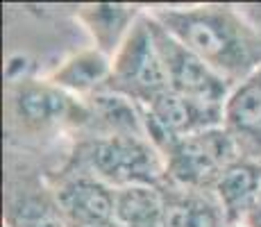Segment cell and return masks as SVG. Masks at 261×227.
I'll use <instances>...</instances> for the list:
<instances>
[{
  "mask_svg": "<svg viewBox=\"0 0 261 227\" xmlns=\"http://www.w3.org/2000/svg\"><path fill=\"white\" fill-rule=\"evenodd\" d=\"M148 14L232 87L261 68V34L237 9L198 5L159 7Z\"/></svg>",
  "mask_w": 261,
  "mask_h": 227,
  "instance_id": "6da1fadb",
  "label": "cell"
},
{
  "mask_svg": "<svg viewBox=\"0 0 261 227\" xmlns=\"http://www.w3.org/2000/svg\"><path fill=\"white\" fill-rule=\"evenodd\" d=\"M77 168L112 189L164 186V155L145 134H91L77 148Z\"/></svg>",
  "mask_w": 261,
  "mask_h": 227,
  "instance_id": "7a4b0ae2",
  "label": "cell"
},
{
  "mask_svg": "<svg viewBox=\"0 0 261 227\" xmlns=\"http://www.w3.org/2000/svg\"><path fill=\"white\" fill-rule=\"evenodd\" d=\"M162 155L166 164V184L191 191H212L220 175L241 157L223 125L182 136L168 143Z\"/></svg>",
  "mask_w": 261,
  "mask_h": 227,
  "instance_id": "3957f363",
  "label": "cell"
},
{
  "mask_svg": "<svg viewBox=\"0 0 261 227\" xmlns=\"http://www.w3.org/2000/svg\"><path fill=\"white\" fill-rule=\"evenodd\" d=\"M109 91L132 100L139 109L152 105L168 89L166 68L157 50L148 12L139 16L132 32L112 57Z\"/></svg>",
  "mask_w": 261,
  "mask_h": 227,
  "instance_id": "277c9868",
  "label": "cell"
},
{
  "mask_svg": "<svg viewBox=\"0 0 261 227\" xmlns=\"http://www.w3.org/2000/svg\"><path fill=\"white\" fill-rule=\"evenodd\" d=\"M148 18H150V28H152L154 43H157L164 68H166L168 89L173 93L184 95V98L223 107L229 91L234 89L232 84L225 82L216 70L209 68L184 43H179L173 34H168L150 14H148Z\"/></svg>",
  "mask_w": 261,
  "mask_h": 227,
  "instance_id": "5b68a950",
  "label": "cell"
},
{
  "mask_svg": "<svg viewBox=\"0 0 261 227\" xmlns=\"http://www.w3.org/2000/svg\"><path fill=\"white\" fill-rule=\"evenodd\" d=\"M141 118L145 136L159 150H164L168 143L182 139V136L223 125V107L204 105L173 93V91H166L152 105L141 107Z\"/></svg>",
  "mask_w": 261,
  "mask_h": 227,
  "instance_id": "8992f818",
  "label": "cell"
},
{
  "mask_svg": "<svg viewBox=\"0 0 261 227\" xmlns=\"http://www.w3.org/2000/svg\"><path fill=\"white\" fill-rule=\"evenodd\" d=\"M53 200L66 227H116V189L82 168L62 178Z\"/></svg>",
  "mask_w": 261,
  "mask_h": 227,
  "instance_id": "52a82bcc",
  "label": "cell"
},
{
  "mask_svg": "<svg viewBox=\"0 0 261 227\" xmlns=\"http://www.w3.org/2000/svg\"><path fill=\"white\" fill-rule=\"evenodd\" d=\"M16 114L30 128H53L59 123H82L87 118L84 100L68 95L66 91L55 87L50 80L30 82L25 80L14 95Z\"/></svg>",
  "mask_w": 261,
  "mask_h": 227,
  "instance_id": "ba28073f",
  "label": "cell"
},
{
  "mask_svg": "<svg viewBox=\"0 0 261 227\" xmlns=\"http://www.w3.org/2000/svg\"><path fill=\"white\" fill-rule=\"evenodd\" d=\"M223 128L241 157L261 161V68L229 91L223 105Z\"/></svg>",
  "mask_w": 261,
  "mask_h": 227,
  "instance_id": "9c48e42d",
  "label": "cell"
},
{
  "mask_svg": "<svg viewBox=\"0 0 261 227\" xmlns=\"http://www.w3.org/2000/svg\"><path fill=\"white\" fill-rule=\"evenodd\" d=\"M229 223H243L261 203V161L239 157L212 189Z\"/></svg>",
  "mask_w": 261,
  "mask_h": 227,
  "instance_id": "30bf717a",
  "label": "cell"
},
{
  "mask_svg": "<svg viewBox=\"0 0 261 227\" xmlns=\"http://www.w3.org/2000/svg\"><path fill=\"white\" fill-rule=\"evenodd\" d=\"M48 80L66 91L68 95L77 100H89L95 93L109 89V80H112V57L100 53L98 48H87L80 53L71 55L64 59Z\"/></svg>",
  "mask_w": 261,
  "mask_h": 227,
  "instance_id": "8fae6325",
  "label": "cell"
},
{
  "mask_svg": "<svg viewBox=\"0 0 261 227\" xmlns=\"http://www.w3.org/2000/svg\"><path fill=\"white\" fill-rule=\"evenodd\" d=\"M164 227H229L212 191L164 184Z\"/></svg>",
  "mask_w": 261,
  "mask_h": 227,
  "instance_id": "7c38bea8",
  "label": "cell"
},
{
  "mask_svg": "<svg viewBox=\"0 0 261 227\" xmlns=\"http://www.w3.org/2000/svg\"><path fill=\"white\" fill-rule=\"evenodd\" d=\"M141 9L129 7V5H109V3H98V5H87L80 9L77 18L87 28V32L93 39V48L105 53L107 57H114L118 48L132 32L134 23L141 16Z\"/></svg>",
  "mask_w": 261,
  "mask_h": 227,
  "instance_id": "4fadbf2b",
  "label": "cell"
},
{
  "mask_svg": "<svg viewBox=\"0 0 261 227\" xmlns=\"http://www.w3.org/2000/svg\"><path fill=\"white\" fill-rule=\"evenodd\" d=\"M5 227H66V223L59 216L55 200L25 195L9 207Z\"/></svg>",
  "mask_w": 261,
  "mask_h": 227,
  "instance_id": "5bb4252c",
  "label": "cell"
},
{
  "mask_svg": "<svg viewBox=\"0 0 261 227\" xmlns=\"http://www.w3.org/2000/svg\"><path fill=\"white\" fill-rule=\"evenodd\" d=\"M243 223L248 225V227H261V203H259L257 207H254L252 211H250L248 218H245Z\"/></svg>",
  "mask_w": 261,
  "mask_h": 227,
  "instance_id": "9a60e30c",
  "label": "cell"
},
{
  "mask_svg": "<svg viewBox=\"0 0 261 227\" xmlns=\"http://www.w3.org/2000/svg\"><path fill=\"white\" fill-rule=\"evenodd\" d=\"M229 227H248L245 223H229Z\"/></svg>",
  "mask_w": 261,
  "mask_h": 227,
  "instance_id": "2e32d148",
  "label": "cell"
},
{
  "mask_svg": "<svg viewBox=\"0 0 261 227\" xmlns=\"http://www.w3.org/2000/svg\"><path fill=\"white\" fill-rule=\"evenodd\" d=\"M116 227H118V225H116Z\"/></svg>",
  "mask_w": 261,
  "mask_h": 227,
  "instance_id": "e0dca14e",
  "label": "cell"
}]
</instances>
